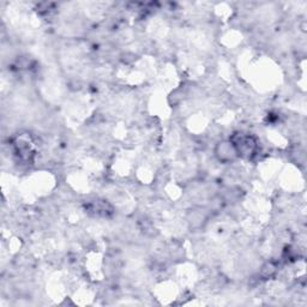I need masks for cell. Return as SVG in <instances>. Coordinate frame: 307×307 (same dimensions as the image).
<instances>
[{
  "mask_svg": "<svg viewBox=\"0 0 307 307\" xmlns=\"http://www.w3.org/2000/svg\"><path fill=\"white\" fill-rule=\"evenodd\" d=\"M216 156H217L220 161L227 162V161H233L236 156H238V151H236L235 146L233 145V143H220L216 150Z\"/></svg>",
  "mask_w": 307,
  "mask_h": 307,
  "instance_id": "cell-1",
  "label": "cell"
}]
</instances>
